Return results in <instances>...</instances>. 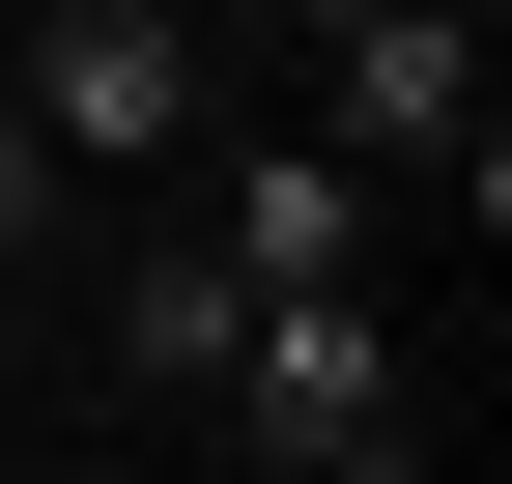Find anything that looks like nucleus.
<instances>
[{"instance_id": "nucleus-1", "label": "nucleus", "mask_w": 512, "mask_h": 484, "mask_svg": "<svg viewBox=\"0 0 512 484\" xmlns=\"http://www.w3.org/2000/svg\"><path fill=\"white\" fill-rule=\"evenodd\" d=\"M200 399H228L256 484H399V456H427V342H399V285H370V257H342V285H256Z\"/></svg>"}, {"instance_id": "nucleus-2", "label": "nucleus", "mask_w": 512, "mask_h": 484, "mask_svg": "<svg viewBox=\"0 0 512 484\" xmlns=\"http://www.w3.org/2000/svg\"><path fill=\"white\" fill-rule=\"evenodd\" d=\"M0 86H29L57 171H200L228 57H200V0H29V29H0Z\"/></svg>"}, {"instance_id": "nucleus-3", "label": "nucleus", "mask_w": 512, "mask_h": 484, "mask_svg": "<svg viewBox=\"0 0 512 484\" xmlns=\"http://www.w3.org/2000/svg\"><path fill=\"white\" fill-rule=\"evenodd\" d=\"M313 143L456 171V228H512V86H484V29H456V0H342V114H313Z\"/></svg>"}, {"instance_id": "nucleus-4", "label": "nucleus", "mask_w": 512, "mask_h": 484, "mask_svg": "<svg viewBox=\"0 0 512 484\" xmlns=\"http://www.w3.org/2000/svg\"><path fill=\"white\" fill-rule=\"evenodd\" d=\"M370 228H399L370 143H228V114H200V257H228V285H342Z\"/></svg>"}, {"instance_id": "nucleus-5", "label": "nucleus", "mask_w": 512, "mask_h": 484, "mask_svg": "<svg viewBox=\"0 0 512 484\" xmlns=\"http://www.w3.org/2000/svg\"><path fill=\"white\" fill-rule=\"evenodd\" d=\"M228 314H256V285L200 257V228H171V257H143V285H114V371H143V399H200V371H228Z\"/></svg>"}, {"instance_id": "nucleus-6", "label": "nucleus", "mask_w": 512, "mask_h": 484, "mask_svg": "<svg viewBox=\"0 0 512 484\" xmlns=\"http://www.w3.org/2000/svg\"><path fill=\"white\" fill-rule=\"evenodd\" d=\"M57 200H86V171L29 143V86H0V257H57Z\"/></svg>"}]
</instances>
